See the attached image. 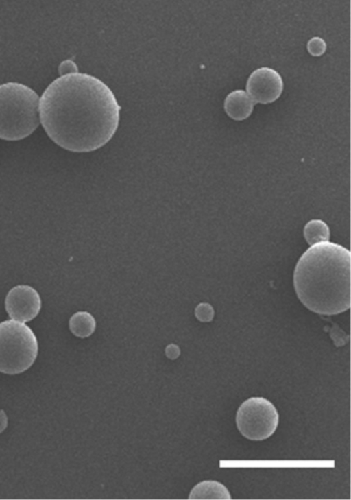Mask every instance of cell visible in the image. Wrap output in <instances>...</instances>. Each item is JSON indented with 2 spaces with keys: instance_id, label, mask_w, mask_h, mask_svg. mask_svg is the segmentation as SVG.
I'll return each instance as SVG.
<instances>
[{
  "instance_id": "6da1fadb",
  "label": "cell",
  "mask_w": 351,
  "mask_h": 500,
  "mask_svg": "<svg viewBox=\"0 0 351 500\" xmlns=\"http://www.w3.org/2000/svg\"><path fill=\"white\" fill-rule=\"evenodd\" d=\"M121 106L101 80L78 71L60 75L39 101L40 123L62 148L89 152L105 145L115 134Z\"/></svg>"
},
{
  "instance_id": "7a4b0ae2",
  "label": "cell",
  "mask_w": 351,
  "mask_h": 500,
  "mask_svg": "<svg viewBox=\"0 0 351 500\" xmlns=\"http://www.w3.org/2000/svg\"><path fill=\"white\" fill-rule=\"evenodd\" d=\"M298 298L309 310L335 315L350 307V252L325 241L312 245L299 259L293 273Z\"/></svg>"
},
{
  "instance_id": "3957f363",
  "label": "cell",
  "mask_w": 351,
  "mask_h": 500,
  "mask_svg": "<svg viewBox=\"0 0 351 500\" xmlns=\"http://www.w3.org/2000/svg\"><path fill=\"white\" fill-rule=\"evenodd\" d=\"M39 123V97L33 89L15 82L0 84V139H23Z\"/></svg>"
},
{
  "instance_id": "277c9868",
  "label": "cell",
  "mask_w": 351,
  "mask_h": 500,
  "mask_svg": "<svg viewBox=\"0 0 351 500\" xmlns=\"http://www.w3.org/2000/svg\"><path fill=\"white\" fill-rule=\"evenodd\" d=\"M38 351L37 338L23 322L8 320L0 322V372L17 374L35 361Z\"/></svg>"
},
{
  "instance_id": "5b68a950",
  "label": "cell",
  "mask_w": 351,
  "mask_h": 500,
  "mask_svg": "<svg viewBox=\"0 0 351 500\" xmlns=\"http://www.w3.org/2000/svg\"><path fill=\"white\" fill-rule=\"evenodd\" d=\"M238 430L245 438L261 441L271 436L276 431L279 414L268 399L251 397L239 407L235 418Z\"/></svg>"
},
{
  "instance_id": "8992f818",
  "label": "cell",
  "mask_w": 351,
  "mask_h": 500,
  "mask_svg": "<svg viewBox=\"0 0 351 500\" xmlns=\"http://www.w3.org/2000/svg\"><path fill=\"white\" fill-rule=\"evenodd\" d=\"M247 94L254 104H267L276 101L283 90V81L273 69L261 67L254 71L246 84Z\"/></svg>"
},
{
  "instance_id": "52a82bcc",
  "label": "cell",
  "mask_w": 351,
  "mask_h": 500,
  "mask_svg": "<svg viewBox=\"0 0 351 500\" xmlns=\"http://www.w3.org/2000/svg\"><path fill=\"white\" fill-rule=\"evenodd\" d=\"M5 310L14 320L25 322L34 319L41 308V299L37 291L29 285L12 288L5 300Z\"/></svg>"
},
{
  "instance_id": "ba28073f",
  "label": "cell",
  "mask_w": 351,
  "mask_h": 500,
  "mask_svg": "<svg viewBox=\"0 0 351 500\" xmlns=\"http://www.w3.org/2000/svg\"><path fill=\"white\" fill-rule=\"evenodd\" d=\"M254 103L249 95L242 90L230 93L224 101V110L232 119L242 121L252 114Z\"/></svg>"
},
{
  "instance_id": "9c48e42d",
  "label": "cell",
  "mask_w": 351,
  "mask_h": 500,
  "mask_svg": "<svg viewBox=\"0 0 351 500\" xmlns=\"http://www.w3.org/2000/svg\"><path fill=\"white\" fill-rule=\"evenodd\" d=\"M190 499H231V495L223 484L205 480L195 485L189 496Z\"/></svg>"
},
{
  "instance_id": "30bf717a",
  "label": "cell",
  "mask_w": 351,
  "mask_h": 500,
  "mask_svg": "<svg viewBox=\"0 0 351 500\" xmlns=\"http://www.w3.org/2000/svg\"><path fill=\"white\" fill-rule=\"evenodd\" d=\"M69 329L75 336L84 338L95 331L96 323L93 316L86 311H78L69 320Z\"/></svg>"
},
{
  "instance_id": "8fae6325",
  "label": "cell",
  "mask_w": 351,
  "mask_h": 500,
  "mask_svg": "<svg viewBox=\"0 0 351 500\" xmlns=\"http://www.w3.org/2000/svg\"><path fill=\"white\" fill-rule=\"evenodd\" d=\"M304 236L311 246L328 241L330 230L328 225L321 219H312L304 228Z\"/></svg>"
},
{
  "instance_id": "7c38bea8",
  "label": "cell",
  "mask_w": 351,
  "mask_h": 500,
  "mask_svg": "<svg viewBox=\"0 0 351 500\" xmlns=\"http://www.w3.org/2000/svg\"><path fill=\"white\" fill-rule=\"evenodd\" d=\"M307 49L313 56H319L324 53L326 49L325 41L319 37H313L307 43Z\"/></svg>"
},
{
  "instance_id": "4fadbf2b",
  "label": "cell",
  "mask_w": 351,
  "mask_h": 500,
  "mask_svg": "<svg viewBox=\"0 0 351 500\" xmlns=\"http://www.w3.org/2000/svg\"><path fill=\"white\" fill-rule=\"evenodd\" d=\"M196 318L201 322H210L214 316V310L208 303H200L195 310Z\"/></svg>"
},
{
  "instance_id": "5bb4252c",
  "label": "cell",
  "mask_w": 351,
  "mask_h": 500,
  "mask_svg": "<svg viewBox=\"0 0 351 500\" xmlns=\"http://www.w3.org/2000/svg\"><path fill=\"white\" fill-rule=\"evenodd\" d=\"M60 75L78 71L77 67L71 60H66L60 63L58 67Z\"/></svg>"
},
{
  "instance_id": "9a60e30c",
  "label": "cell",
  "mask_w": 351,
  "mask_h": 500,
  "mask_svg": "<svg viewBox=\"0 0 351 500\" xmlns=\"http://www.w3.org/2000/svg\"><path fill=\"white\" fill-rule=\"evenodd\" d=\"M180 354L179 348L175 344H169L166 348V355L171 359L176 358Z\"/></svg>"
},
{
  "instance_id": "2e32d148",
  "label": "cell",
  "mask_w": 351,
  "mask_h": 500,
  "mask_svg": "<svg viewBox=\"0 0 351 500\" xmlns=\"http://www.w3.org/2000/svg\"><path fill=\"white\" fill-rule=\"evenodd\" d=\"M8 425V418L3 409L0 410V433L6 428Z\"/></svg>"
}]
</instances>
